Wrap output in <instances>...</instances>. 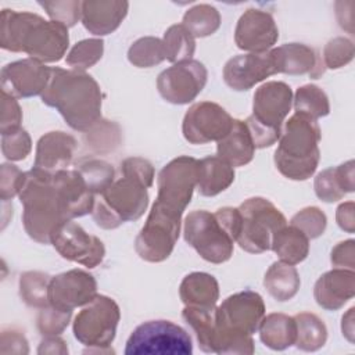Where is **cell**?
I'll return each mask as SVG.
<instances>
[{"instance_id":"6da1fadb","label":"cell","mask_w":355,"mask_h":355,"mask_svg":"<svg viewBox=\"0 0 355 355\" xmlns=\"http://www.w3.org/2000/svg\"><path fill=\"white\" fill-rule=\"evenodd\" d=\"M121 173L94 200L92 216L101 229L111 230L137 220L148 207L147 189L153 186L155 175L153 164L141 157H130L122 161Z\"/></svg>"},{"instance_id":"7a4b0ae2","label":"cell","mask_w":355,"mask_h":355,"mask_svg":"<svg viewBox=\"0 0 355 355\" xmlns=\"http://www.w3.org/2000/svg\"><path fill=\"white\" fill-rule=\"evenodd\" d=\"M0 46L14 53H26L39 62H57L69 46L68 28L43 17L4 8L0 24Z\"/></svg>"},{"instance_id":"3957f363","label":"cell","mask_w":355,"mask_h":355,"mask_svg":"<svg viewBox=\"0 0 355 355\" xmlns=\"http://www.w3.org/2000/svg\"><path fill=\"white\" fill-rule=\"evenodd\" d=\"M40 97L73 130L87 132L101 119L103 93L96 79L86 72L50 68V80Z\"/></svg>"},{"instance_id":"277c9868","label":"cell","mask_w":355,"mask_h":355,"mask_svg":"<svg viewBox=\"0 0 355 355\" xmlns=\"http://www.w3.org/2000/svg\"><path fill=\"white\" fill-rule=\"evenodd\" d=\"M265 316L262 297L244 290L229 295L215 312L212 352L220 355H251L255 351L252 334Z\"/></svg>"},{"instance_id":"5b68a950","label":"cell","mask_w":355,"mask_h":355,"mask_svg":"<svg viewBox=\"0 0 355 355\" xmlns=\"http://www.w3.org/2000/svg\"><path fill=\"white\" fill-rule=\"evenodd\" d=\"M53 176L32 168L25 172L18 194L24 207V229L32 240L40 244H50L54 229L71 220Z\"/></svg>"},{"instance_id":"8992f818","label":"cell","mask_w":355,"mask_h":355,"mask_svg":"<svg viewBox=\"0 0 355 355\" xmlns=\"http://www.w3.org/2000/svg\"><path fill=\"white\" fill-rule=\"evenodd\" d=\"M320 128L315 119L297 112L291 115L282 129L275 151L277 171L291 180L309 179L320 159Z\"/></svg>"},{"instance_id":"52a82bcc","label":"cell","mask_w":355,"mask_h":355,"mask_svg":"<svg viewBox=\"0 0 355 355\" xmlns=\"http://www.w3.org/2000/svg\"><path fill=\"white\" fill-rule=\"evenodd\" d=\"M291 105L293 90L284 82L270 80L255 90L252 114L244 121L255 148L270 147L279 140Z\"/></svg>"},{"instance_id":"ba28073f","label":"cell","mask_w":355,"mask_h":355,"mask_svg":"<svg viewBox=\"0 0 355 355\" xmlns=\"http://www.w3.org/2000/svg\"><path fill=\"white\" fill-rule=\"evenodd\" d=\"M119 319L121 311L118 304L107 295L97 294L75 316L72 326L73 336L80 344L89 348L85 352H114L111 343L115 338Z\"/></svg>"},{"instance_id":"9c48e42d","label":"cell","mask_w":355,"mask_h":355,"mask_svg":"<svg viewBox=\"0 0 355 355\" xmlns=\"http://www.w3.org/2000/svg\"><path fill=\"white\" fill-rule=\"evenodd\" d=\"M241 229L237 244L250 254H262L272 248L275 234L287 225L284 215L263 197L247 198L239 207Z\"/></svg>"},{"instance_id":"30bf717a","label":"cell","mask_w":355,"mask_h":355,"mask_svg":"<svg viewBox=\"0 0 355 355\" xmlns=\"http://www.w3.org/2000/svg\"><path fill=\"white\" fill-rule=\"evenodd\" d=\"M183 236L197 254L211 263H223L233 255L234 237L223 223L205 209L191 211L184 218Z\"/></svg>"},{"instance_id":"8fae6325","label":"cell","mask_w":355,"mask_h":355,"mask_svg":"<svg viewBox=\"0 0 355 355\" xmlns=\"http://www.w3.org/2000/svg\"><path fill=\"white\" fill-rule=\"evenodd\" d=\"M126 355H191L189 333L171 320H148L139 324L129 336Z\"/></svg>"},{"instance_id":"7c38bea8","label":"cell","mask_w":355,"mask_h":355,"mask_svg":"<svg viewBox=\"0 0 355 355\" xmlns=\"http://www.w3.org/2000/svg\"><path fill=\"white\" fill-rule=\"evenodd\" d=\"M197 166L198 159L189 155L169 161L158 173V194L154 204L182 216L197 186Z\"/></svg>"},{"instance_id":"4fadbf2b","label":"cell","mask_w":355,"mask_h":355,"mask_svg":"<svg viewBox=\"0 0 355 355\" xmlns=\"http://www.w3.org/2000/svg\"><path fill=\"white\" fill-rule=\"evenodd\" d=\"M180 225L182 216L153 204L147 220L135 240L137 255L147 262L165 261L179 239Z\"/></svg>"},{"instance_id":"5bb4252c","label":"cell","mask_w":355,"mask_h":355,"mask_svg":"<svg viewBox=\"0 0 355 355\" xmlns=\"http://www.w3.org/2000/svg\"><path fill=\"white\" fill-rule=\"evenodd\" d=\"M208 72L202 62L189 60L164 69L157 79L161 97L176 105L191 103L205 87Z\"/></svg>"},{"instance_id":"9a60e30c","label":"cell","mask_w":355,"mask_h":355,"mask_svg":"<svg viewBox=\"0 0 355 355\" xmlns=\"http://www.w3.org/2000/svg\"><path fill=\"white\" fill-rule=\"evenodd\" d=\"M50 243L64 259L80 263L89 269L100 265L105 255L103 241L97 236L89 234L80 225L72 220L57 226L51 233Z\"/></svg>"},{"instance_id":"2e32d148","label":"cell","mask_w":355,"mask_h":355,"mask_svg":"<svg viewBox=\"0 0 355 355\" xmlns=\"http://www.w3.org/2000/svg\"><path fill=\"white\" fill-rule=\"evenodd\" d=\"M233 118L216 103L200 101L184 114L182 132L190 144L219 141L232 129Z\"/></svg>"},{"instance_id":"e0dca14e","label":"cell","mask_w":355,"mask_h":355,"mask_svg":"<svg viewBox=\"0 0 355 355\" xmlns=\"http://www.w3.org/2000/svg\"><path fill=\"white\" fill-rule=\"evenodd\" d=\"M97 297V282L86 270L71 269L53 276L49 286V302L61 311L85 306Z\"/></svg>"},{"instance_id":"ac0fdd59","label":"cell","mask_w":355,"mask_h":355,"mask_svg":"<svg viewBox=\"0 0 355 355\" xmlns=\"http://www.w3.org/2000/svg\"><path fill=\"white\" fill-rule=\"evenodd\" d=\"M1 92L14 98L42 96L50 80V68L33 58L10 62L1 69Z\"/></svg>"},{"instance_id":"d6986e66","label":"cell","mask_w":355,"mask_h":355,"mask_svg":"<svg viewBox=\"0 0 355 355\" xmlns=\"http://www.w3.org/2000/svg\"><path fill=\"white\" fill-rule=\"evenodd\" d=\"M279 39V28L270 12L248 8L237 21L234 43L248 53H265L272 50Z\"/></svg>"},{"instance_id":"ffe728a7","label":"cell","mask_w":355,"mask_h":355,"mask_svg":"<svg viewBox=\"0 0 355 355\" xmlns=\"http://www.w3.org/2000/svg\"><path fill=\"white\" fill-rule=\"evenodd\" d=\"M275 73H277V67L270 50L236 55L223 67V80L236 92L250 90Z\"/></svg>"},{"instance_id":"44dd1931","label":"cell","mask_w":355,"mask_h":355,"mask_svg":"<svg viewBox=\"0 0 355 355\" xmlns=\"http://www.w3.org/2000/svg\"><path fill=\"white\" fill-rule=\"evenodd\" d=\"M76 146V139L65 132L57 130L43 135L36 144L33 169L51 175L67 169Z\"/></svg>"},{"instance_id":"7402d4cb","label":"cell","mask_w":355,"mask_h":355,"mask_svg":"<svg viewBox=\"0 0 355 355\" xmlns=\"http://www.w3.org/2000/svg\"><path fill=\"white\" fill-rule=\"evenodd\" d=\"M355 295V273L334 268L323 273L315 283L313 297L326 311H338Z\"/></svg>"},{"instance_id":"603a6c76","label":"cell","mask_w":355,"mask_h":355,"mask_svg":"<svg viewBox=\"0 0 355 355\" xmlns=\"http://www.w3.org/2000/svg\"><path fill=\"white\" fill-rule=\"evenodd\" d=\"M129 3L119 0H86L82 1L80 21L96 36L112 33L128 14Z\"/></svg>"},{"instance_id":"cb8c5ba5","label":"cell","mask_w":355,"mask_h":355,"mask_svg":"<svg viewBox=\"0 0 355 355\" xmlns=\"http://www.w3.org/2000/svg\"><path fill=\"white\" fill-rule=\"evenodd\" d=\"M277 67V73L309 75L318 79L324 72V65L315 49L302 43H286L270 50Z\"/></svg>"},{"instance_id":"d4e9b609","label":"cell","mask_w":355,"mask_h":355,"mask_svg":"<svg viewBox=\"0 0 355 355\" xmlns=\"http://www.w3.org/2000/svg\"><path fill=\"white\" fill-rule=\"evenodd\" d=\"M54 183L61 194L68 218L85 216L93 211L96 196L89 190L83 178L76 169L54 173Z\"/></svg>"},{"instance_id":"484cf974","label":"cell","mask_w":355,"mask_h":355,"mask_svg":"<svg viewBox=\"0 0 355 355\" xmlns=\"http://www.w3.org/2000/svg\"><path fill=\"white\" fill-rule=\"evenodd\" d=\"M354 161L349 159L338 166L319 172L313 182L315 194L324 202H336L355 190Z\"/></svg>"},{"instance_id":"4316f807","label":"cell","mask_w":355,"mask_h":355,"mask_svg":"<svg viewBox=\"0 0 355 355\" xmlns=\"http://www.w3.org/2000/svg\"><path fill=\"white\" fill-rule=\"evenodd\" d=\"M216 143L218 157L233 168L244 166L254 158L255 146L244 121L233 119L229 133Z\"/></svg>"},{"instance_id":"83f0119b","label":"cell","mask_w":355,"mask_h":355,"mask_svg":"<svg viewBox=\"0 0 355 355\" xmlns=\"http://www.w3.org/2000/svg\"><path fill=\"white\" fill-rule=\"evenodd\" d=\"M234 182V168L222 158L205 157L197 166V190L204 197H214L225 191Z\"/></svg>"},{"instance_id":"f1b7e54d","label":"cell","mask_w":355,"mask_h":355,"mask_svg":"<svg viewBox=\"0 0 355 355\" xmlns=\"http://www.w3.org/2000/svg\"><path fill=\"white\" fill-rule=\"evenodd\" d=\"M179 295L184 306H216L219 298L218 280L205 272L186 275L179 287Z\"/></svg>"},{"instance_id":"f546056e","label":"cell","mask_w":355,"mask_h":355,"mask_svg":"<svg viewBox=\"0 0 355 355\" xmlns=\"http://www.w3.org/2000/svg\"><path fill=\"white\" fill-rule=\"evenodd\" d=\"M261 341L273 351H283L295 343L297 329L294 316L284 313H269L263 316L259 327Z\"/></svg>"},{"instance_id":"4dcf8cb0","label":"cell","mask_w":355,"mask_h":355,"mask_svg":"<svg viewBox=\"0 0 355 355\" xmlns=\"http://www.w3.org/2000/svg\"><path fill=\"white\" fill-rule=\"evenodd\" d=\"M300 284V275L294 265H288L282 261L273 262L263 277L266 291L279 302L291 300L298 293Z\"/></svg>"},{"instance_id":"1f68e13d","label":"cell","mask_w":355,"mask_h":355,"mask_svg":"<svg viewBox=\"0 0 355 355\" xmlns=\"http://www.w3.org/2000/svg\"><path fill=\"white\" fill-rule=\"evenodd\" d=\"M270 250L277 255L279 261L297 265L309 254V239L295 226L286 225L275 234Z\"/></svg>"},{"instance_id":"d6a6232c","label":"cell","mask_w":355,"mask_h":355,"mask_svg":"<svg viewBox=\"0 0 355 355\" xmlns=\"http://www.w3.org/2000/svg\"><path fill=\"white\" fill-rule=\"evenodd\" d=\"M295 320V347L301 351L315 352L327 341V327L324 322L311 312H301L294 316Z\"/></svg>"},{"instance_id":"836d02e7","label":"cell","mask_w":355,"mask_h":355,"mask_svg":"<svg viewBox=\"0 0 355 355\" xmlns=\"http://www.w3.org/2000/svg\"><path fill=\"white\" fill-rule=\"evenodd\" d=\"M215 312L216 306H184L182 316L184 322L191 327L198 341V347L208 354H212V336L215 329Z\"/></svg>"},{"instance_id":"e575fe53","label":"cell","mask_w":355,"mask_h":355,"mask_svg":"<svg viewBox=\"0 0 355 355\" xmlns=\"http://www.w3.org/2000/svg\"><path fill=\"white\" fill-rule=\"evenodd\" d=\"M293 105L297 114H302L315 121L330 112L329 97L316 85H304L298 87L293 96Z\"/></svg>"},{"instance_id":"d590c367","label":"cell","mask_w":355,"mask_h":355,"mask_svg":"<svg viewBox=\"0 0 355 355\" xmlns=\"http://www.w3.org/2000/svg\"><path fill=\"white\" fill-rule=\"evenodd\" d=\"M51 276L39 270L24 272L19 277V297L31 308L43 309L50 305L49 286Z\"/></svg>"},{"instance_id":"8d00e7d4","label":"cell","mask_w":355,"mask_h":355,"mask_svg":"<svg viewBox=\"0 0 355 355\" xmlns=\"http://www.w3.org/2000/svg\"><path fill=\"white\" fill-rule=\"evenodd\" d=\"M166 60L172 64L193 60L196 51V37L182 25L175 24L164 33Z\"/></svg>"},{"instance_id":"74e56055","label":"cell","mask_w":355,"mask_h":355,"mask_svg":"<svg viewBox=\"0 0 355 355\" xmlns=\"http://www.w3.org/2000/svg\"><path fill=\"white\" fill-rule=\"evenodd\" d=\"M182 25L194 37H205L219 29L220 14L209 4H197L184 12Z\"/></svg>"},{"instance_id":"f35d334b","label":"cell","mask_w":355,"mask_h":355,"mask_svg":"<svg viewBox=\"0 0 355 355\" xmlns=\"http://www.w3.org/2000/svg\"><path fill=\"white\" fill-rule=\"evenodd\" d=\"M128 60L137 68H151L166 60L162 39L144 36L137 39L128 50Z\"/></svg>"},{"instance_id":"ab89813d","label":"cell","mask_w":355,"mask_h":355,"mask_svg":"<svg viewBox=\"0 0 355 355\" xmlns=\"http://www.w3.org/2000/svg\"><path fill=\"white\" fill-rule=\"evenodd\" d=\"M75 169L80 173L89 190L94 196L101 194L114 182L115 171L112 165L104 159H98V158L82 159L79 161Z\"/></svg>"},{"instance_id":"60d3db41","label":"cell","mask_w":355,"mask_h":355,"mask_svg":"<svg viewBox=\"0 0 355 355\" xmlns=\"http://www.w3.org/2000/svg\"><path fill=\"white\" fill-rule=\"evenodd\" d=\"M121 133L118 123L101 118L87 132H85V141L93 151L104 154L114 151L121 144Z\"/></svg>"},{"instance_id":"b9f144b4","label":"cell","mask_w":355,"mask_h":355,"mask_svg":"<svg viewBox=\"0 0 355 355\" xmlns=\"http://www.w3.org/2000/svg\"><path fill=\"white\" fill-rule=\"evenodd\" d=\"M104 53L103 39H83L72 46L67 54L65 62L75 71L85 72L96 65Z\"/></svg>"},{"instance_id":"7bdbcfd3","label":"cell","mask_w":355,"mask_h":355,"mask_svg":"<svg viewBox=\"0 0 355 355\" xmlns=\"http://www.w3.org/2000/svg\"><path fill=\"white\" fill-rule=\"evenodd\" d=\"M290 225L300 229L311 240L323 234L327 225V218L318 207H306L291 218Z\"/></svg>"},{"instance_id":"ee69618b","label":"cell","mask_w":355,"mask_h":355,"mask_svg":"<svg viewBox=\"0 0 355 355\" xmlns=\"http://www.w3.org/2000/svg\"><path fill=\"white\" fill-rule=\"evenodd\" d=\"M354 58V43L343 36L327 42L323 49V65L329 69H338Z\"/></svg>"},{"instance_id":"f6af8a7d","label":"cell","mask_w":355,"mask_h":355,"mask_svg":"<svg viewBox=\"0 0 355 355\" xmlns=\"http://www.w3.org/2000/svg\"><path fill=\"white\" fill-rule=\"evenodd\" d=\"M72 312L61 311L51 305L40 309L36 324L42 336H60L69 324Z\"/></svg>"},{"instance_id":"bcb514c9","label":"cell","mask_w":355,"mask_h":355,"mask_svg":"<svg viewBox=\"0 0 355 355\" xmlns=\"http://www.w3.org/2000/svg\"><path fill=\"white\" fill-rule=\"evenodd\" d=\"M39 6L46 10L51 21L58 22L67 28L76 25V22L80 19L82 1H39Z\"/></svg>"},{"instance_id":"7dc6e473","label":"cell","mask_w":355,"mask_h":355,"mask_svg":"<svg viewBox=\"0 0 355 355\" xmlns=\"http://www.w3.org/2000/svg\"><path fill=\"white\" fill-rule=\"evenodd\" d=\"M31 150L32 140L24 128L1 135V153L8 161H22L29 155Z\"/></svg>"},{"instance_id":"c3c4849f","label":"cell","mask_w":355,"mask_h":355,"mask_svg":"<svg viewBox=\"0 0 355 355\" xmlns=\"http://www.w3.org/2000/svg\"><path fill=\"white\" fill-rule=\"evenodd\" d=\"M25 172L12 164H1L0 166V198L8 201L19 194Z\"/></svg>"},{"instance_id":"681fc988","label":"cell","mask_w":355,"mask_h":355,"mask_svg":"<svg viewBox=\"0 0 355 355\" xmlns=\"http://www.w3.org/2000/svg\"><path fill=\"white\" fill-rule=\"evenodd\" d=\"M1 101V122H0V132L1 135L11 133L21 128L22 122V110L17 101V98L3 93Z\"/></svg>"},{"instance_id":"f907efd6","label":"cell","mask_w":355,"mask_h":355,"mask_svg":"<svg viewBox=\"0 0 355 355\" xmlns=\"http://www.w3.org/2000/svg\"><path fill=\"white\" fill-rule=\"evenodd\" d=\"M0 352L1 354H18L25 355L29 354L28 340L17 329H3L0 336Z\"/></svg>"},{"instance_id":"816d5d0a","label":"cell","mask_w":355,"mask_h":355,"mask_svg":"<svg viewBox=\"0 0 355 355\" xmlns=\"http://www.w3.org/2000/svg\"><path fill=\"white\" fill-rule=\"evenodd\" d=\"M330 261L334 268L354 270V268H355V241L352 239H349V240L338 243L331 250Z\"/></svg>"},{"instance_id":"f5cc1de1","label":"cell","mask_w":355,"mask_h":355,"mask_svg":"<svg viewBox=\"0 0 355 355\" xmlns=\"http://www.w3.org/2000/svg\"><path fill=\"white\" fill-rule=\"evenodd\" d=\"M355 204L354 201H347L338 205L337 212H336V220L337 225L345 230L347 233H354L355 232Z\"/></svg>"},{"instance_id":"db71d44e","label":"cell","mask_w":355,"mask_h":355,"mask_svg":"<svg viewBox=\"0 0 355 355\" xmlns=\"http://www.w3.org/2000/svg\"><path fill=\"white\" fill-rule=\"evenodd\" d=\"M39 355L51 354V355H67L68 347L67 343L58 336H44L37 348Z\"/></svg>"},{"instance_id":"11a10c76","label":"cell","mask_w":355,"mask_h":355,"mask_svg":"<svg viewBox=\"0 0 355 355\" xmlns=\"http://www.w3.org/2000/svg\"><path fill=\"white\" fill-rule=\"evenodd\" d=\"M354 306L348 309V312L343 316L341 319V331L343 336L349 341L354 343V336H355V329H354Z\"/></svg>"}]
</instances>
